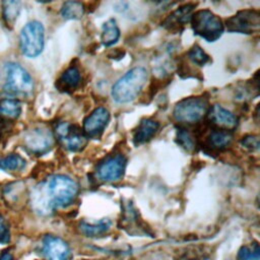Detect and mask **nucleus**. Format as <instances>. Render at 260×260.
Here are the masks:
<instances>
[{"mask_svg": "<svg viewBox=\"0 0 260 260\" xmlns=\"http://www.w3.org/2000/svg\"><path fill=\"white\" fill-rule=\"evenodd\" d=\"M260 13L256 9H244L225 19V27L231 32L253 34L259 29Z\"/></svg>", "mask_w": 260, "mask_h": 260, "instance_id": "7", "label": "nucleus"}, {"mask_svg": "<svg viewBox=\"0 0 260 260\" xmlns=\"http://www.w3.org/2000/svg\"><path fill=\"white\" fill-rule=\"evenodd\" d=\"M25 160L18 154L11 153L6 156L0 157V170L5 172L20 171L24 168Z\"/></svg>", "mask_w": 260, "mask_h": 260, "instance_id": "21", "label": "nucleus"}, {"mask_svg": "<svg viewBox=\"0 0 260 260\" xmlns=\"http://www.w3.org/2000/svg\"><path fill=\"white\" fill-rule=\"evenodd\" d=\"M4 87L11 93L28 94L34 87L29 73L17 63H7L4 67Z\"/></svg>", "mask_w": 260, "mask_h": 260, "instance_id": "5", "label": "nucleus"}, {"mask_svg": "<svg viewBox=\"0 0 260 260\" xmlns=\"http://www.w3.org/2000/svg\"><path fill=\"white\" fill-rule=\"evenodd\" d=\"M21 113V104L14 99H3L0 102V116L3 118L15 119Z\"/></svg>", "mask_w": 260, "mask_h": 260, "instance_id": "19", "label": "nucleus"}, {"mask_svg": "<svg viewBox=\"0 0 260 260\" xmlns=\"http://www.w3.org/2000/svg\"><path fill=\"white\" fill-rule=\"evenodd\" d=\"M120 38V29L114 18L107 20L102 26L101 41L106 47H110L117 43Z\"/></svg>", "mask_w": 260, "mask_h": 260, "instance_id": "18", "label": "nucleus"}, {"mask_svg": "<svg viewBox=\"0 0 260 260\" xmlns=\"http://www.w3.org/2000/svg\"><path fill=\"white\" fill-rule=\"evenodd\" d=\"M8 129L9 128H8V125H7L6 121H5V118L1 117L0 118V141H1L2 137H3V135L5 134V131L8 130Z\"/></svg>", "mask_w": 260, "mask_h": 260, "instance_id": "29", "label": "nucleus"}, {"mask_svg": "<svg viewBox=\"0 0 260 260\" xmlns=\"http://www.w3.org/2000/svg\"><path fill=\"white\" fill-rule=\"evenodd\" d=\"M179 141L187 149H192L193 148V140H192V137L189 135L188 132H185V131L180 132L179 133Z\"/></svg>", "mask_w": 260, "mask_h": 260, "instance_id": "28", "label": "nucleus"}, {"mask_svg": "<svg viewBox=\"0 0 260 260\" xmlns=\"http://www.w3.org/2000/svg\"><path fill=\"white\" fill-rule=\"evenodd\" d=\"M110 120V113L104 107L94 109L83 122V131L87 136L100 135Z\"/></svg>", "mask_w": 260, "mask_h": 260, "instance_id": "12", "label": "nucleus"}, {"mask_svg": "<svg viewBox=\"0 0 260 260\" xmlns=\"http://www.w3.org/2000/svg\"><path fill=\"white\" fill-rule=\"evenodd\" d=\"M242 143H243L244 146H246L250 149H257L258 146H259V139H258L257 136L250 135V136L243 137Z\"/></svg>", "mask_w": 260, "mask_h": 260, "instance_id": "27", "label": "nucleus"}, {"mask_svg": "<svg viewBox=\"0 0 260 260\" xmlns=\"http://www.w3.org/2000/svg\"><path fill=\"white\" fill-rule=\"evenodd\" d=\"M233 139V136L230 132L224 130H217L211 132L209 135V143L212 147L215 148H223L228 146Z\"/></svg>", "mask_w": 260, "mask_h": 260, "instance_id": "22", "label": "nucleus"}, {"mask_svg": "<svg viewBox=\"0 0 260 260\" xmlns=\"http://www.w3.org/2000/svg\"><path fill=\"white\" fill-rule=\"evenodd\" d=\"M209 120L223 130H234L238 125L237 117L219 105H213L209 111Z\"/></svg>", "mask_w": 260, "mask_h": 260, "instance_id": "13", "label": "nucleus"}, {"mask_svg": "<svg viewBox=\"0 0 260 260\" xmlns=\"http://www.w3.org/2000/svg\"><path fill=\"white\" fill-rule=\"evenodd\" d=\"M194 7V4H186L181 6L167 17L164 22V26L170 30L180 29L181 26H184L191 20Z\"/></svg>", "mask_w": 260, "mask_h": 260, "instance_id": "14", "label": "nucleus"}, {"mask_svg": "<svg viewBox=\"0 0 260 260\" xmlns=\"http://www.w3.org/2000/svg\"><path fill=\"white\" fill-rule=\"evenodd\" d=\"M159 124L152 119H143L133 134V140L135 144H141L148 141L157 131Z\"/></svg>", "mask_w": 260, "mask_h": 260, "instance_id": "15", "label": "nucleus"}, {"mask_svg": "<svg viewBox=\"0 0 260 260\" xmlns=\"http://www.w3.org/2000/svg\"><path fill=\"white\" fill-rule=\"evenodd\" d=\"M191 25L195 35L207 42L219 39L224 30L221 19L209 9H201L192 14Z\"/></svg>", "mask_w": 260, "mask_h": 260, "instance_id": "3", "label": "nucleus"}, {"mask_svg": "<svg viewBox=\"0 0 260 260\" xmlns=\"http://www.w3.org/2000/svg\"><path fill=\"white\" fill-rule=\"evenodd\" d=\"M238 260H260V249L257 243L243 246L238 253Z\"/></svg>", "mask_w": 260, "mask_h": 260, "instance_id": "23", "label": "nucleus"}, {"mask_svg": "<svg viewBox=\"0 0 260 260\" xmlns=\"http://www.w3.org/2000/svg\"><path fill=\"white\" fill-rule=\"evenodd\" d=\"M44 192L52 208L69 205L76 197L78 185L65 175H55L42 183Z\"/></svg>", "mask_w": 260, "mask_h": 260, "instance_id": "2", "label": "nucleus"}, {"mask_svg": "<svg viewBox=\"0 0 260 260\" xmlns=\"http://www.w3.org/2000/svg\"><path fill=\"white\" fill-rule=\"evenodd\" d=\"M208 110L207 100L202 96H190L180 101L174 108V118L179 122L194 123L199 121Z\"/></svg>", "mask_w": 260, "mask_h": 260, "instance_id": "6", "label": "nucleus"}, {"mask_svg": "<svg viewBox=\"0 0 260 260\" xmlns=\"http://www.w3.org/2000/svg\"><path fill=\"white\" fill-rule=\"evenodd\" d=\"M56 134L62 144L70 150H79L86 144V136L81 130L68 122H62L56 127Z\"/></svg>", "mask_w": 260, "mask_h": 260, "instance_id": "9", "label": "nucleus"}, {"mask_svg": "<svg viewBox=\"0 0 260 260\" xmlns=\"http://www.w3.org/2000/svg\"><path fill=\"white\" fill-rule=\"evenodd\" d=\"M111 221L108 218L101 219L99 221H86L82 220L79 224V229L82 234L87 237H98L109 231Z\"/></svg>", "mask_w": 260, "mask_h": 260, "instance_id": "17", "label": "nucleus"}, {"mask_svg": "<svg viewBox=\"0 0 260 260\" xmlns=\"http://www.w3.org/2000/svg\"><path fill=\"white\" fill-rule=\"evenodd\" d=\"M189 59L198 66H203L209 61V56L198 46H193L188 52Z\"/></svg>", "mask_w": 260, "mask_h": 260, "instance_id": "24", "label": "nucleus"}, {"mask_svg": "<svg viewBox=\"0 0 260 260\" xmlns=\"http://www.w3.org/2000/svg\"><path fill=\"white\" fill-rule=\"evenodd\" d=\"M84 14V6L78 1H67L61 8V15L65 19H80Z\"/></svg>", "mask_w": 260, "mask_h": 260, "instance_id": "20", "label": "nucleus"}, {"mask_svg": "<svg viewBox=\"0 0 260 260\" xmlns=\"http://www.w3.org/2000/svg\"><path fill=\"white\" fill-rule=\"evenodd\" d=\"M24 145L28 151L35 154L46 152L53 144V134L47 128H32L25 132Z\"/></svg>", "mask_w": 260, "mask_h": 260, "instance_id": "8", "label": "nucleus"}, {"mask_svg": "<svg viewBox=\"0 0 260 260\" xmlns=\"http://www.w3.org/2000/svg\"><path fill=\"white\" fill-rule=\"evenodd\" d=\"M80 81V72L75 66L67 68L59 77L56 86L61 91H71L76 88Z\"/></svg>", "mask_w": 260, "mask_h": 260, "instance_id": "16", "label": "nucleus"}, {"mask_svg": "<svg viewBox=\"0 0 260 260\" xmlns=\"http://www.w3.org/2000/svg\"><path fill=\"white\" fill-rule=\"evenodd\" d=\"M42 253L46 260H67L70 249L60 237L46 235L42 240Z\"/></svg>", "mask_w": 260, "mask_h": 260, "instance_id": "10", "label": "nucleus"}, {"mask_svg": "<svg viewBox=\"0 0 260 260\" xmlns=\"http://www.w3.org/2000/svg\"><path fill=\"white\" fill-rule=\"evenodd\" d=\"M44 43L45 29L40 21H29L22 27L19 36V45L24 56L28 58L39 56L44 49Z\"/></svg>", "mask_w": 260, "mask_h": 260, "instance_id": "4", "label": "nucleus"}, {"mask_svg": "<svg viewBox=\"0 0 260 260\" xmlns=\"http://www.w3.org/2000/svg\"><path fill=\"white\" fill-rule=\"evenodd\" d=\"M147 77V70L142 66L130 69L113 85L111 91L113 100L119 104L132 102L143 88Z\"/></svg>", "mask_w": 260, "mask_h": 260, "instance_id": "1", "label": "nucleus"}, {"mask_svg": "<svg viewBox=\"0 0 260 260\" xmlns=\"http://www.w3.org/2000/svg\"><path fill=\"white\" fill-rule=\"evenodd\" d=\"M10 241V228L6 218L0 214V244L4 245Z\"/></svg>", "mask_w": 260, "mask_h": 260, "instance_id": "26", "label": "nucleus"}, {"mask_svg": "<svg viewBox=\"0 0 260 260\" xmlns=\"http://www.w3.org/2000/svg\"><path fill=\"white\" fill-rule=\"evenodd\" d=\"M20 10V3L17 1L3 2V15L7 21H13Z\"/></svg>", "mask_w": 260, "mask_h": 260, "instance_id": "25", "label": "nucleus"}, {"mask_svg": "<svg viewBox=\"0 0 260 260\" xmlns=\"http://www.w3.org/2000/svg\"><path fill=\"white\" fill-rule=\"evenodd\" d=\"M126 167V158L122 154H116L101 162L96 170V176L100 180L112 182L120 179Z\"/></svg>", "mask_w": 260, "mask_h": 260, "instance_id": "11", "label": "nucleus"}, {"mask_svg": "<svg viewBox=\"0 0 260 260\" xmlns=\"http://www.w3.org/2000/svg\"><path fill=\"white\" fill-rule=\"evenodd\" d=\"M0 260H14V256L9 250H3L0 252Z\"/></svg>", "mask_w": 260, "mask_h": 260, "instance_id": "30", "label": "nucleus"}]
</instances>
